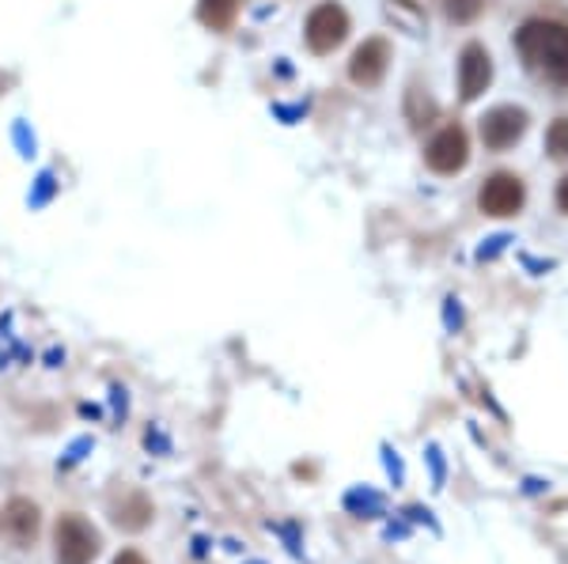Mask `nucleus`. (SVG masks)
Segmentation results:
<instances>
[{
  "label": "nucleus",
  "instance_id": "obj_1",
  "mask_svg": "<svg viewBox=\"0 0 568 564\" xmlns=\"http://www.w3.org/2000/svg\"><path fill=\"white\" fill-rule=\"evenodd\" d=\"M516 50L535 76L568 88V27L554 20H527L516 31Z\"/></svg>",
  "mask_w": 568,
  "mask_h": 564
},
{
  "label": "nucleus",
  "instance_id": "obj_2",
  "mask_svg": "<svg viewBox=\"0 0 568 564\" xmlns=\"http://www.w3.org/2000/svg\"><path fill=\"white\" fill-rule=\"evenodd\" d=\"M304 39L311 45V53H318V58L334 53L337 45L349 39V12H345L337 0H323V4H315L307 16V23H304Z\"/></svg>",
  "mask_w": 568,
  "mask_h": 564
},
{
  "label": "nucleus",
  "instance_id": "obj_3",
  "mask_svg": "<svg viewBox=\"0 0 568 564\" xmlns=\"http://www.w3.org/2000/svg\"><path fill=\"white\" fill-rule=\"evenodd\" d=\"M53 557L58 564H91L99 557V531L80 515H61L53 531Z\"/></svg>",
  "mask_w": 568,
  "mask_h": 564
},
{
  "label": "nucleus",
  "instance_id": "obj_4",
  "mask_svg": "<svg viewBox=\"0 0 568 564\" xmlns=\"http://www.w3.org/2000/svg\"><path fill=\"white\" fill-rule=\"evenodd\" d=\"M470 160V141H466L463 125H444L425 148V163L436 175H459Z\"/></svg>",
  "mask_w": 568,
  "mask_h": 564
},
{
  "label": "nucleus",
  "instance_id": "obj_5",
  "mask_svg": "<svg viewBox=\"0 0 568 564\" xmlns=\"http://www.w3.org/2000/svg\"><path fill=\"white\" fill-rule=\"evenodd\" d=\"M390 69V42L387 39H364L361 45L353 50V61H349V80L361 88H379L383 76Z\"/></svg>",
  "mask_w": 568,
  "mask_h": 564
},
{
  "label": "nucleus",
  "instance_id": "obj_6",
  "mask_svg": "<svg viewBox=\"0 0 568 564\" xmlns=\"http://www.w3.org/2000/svg\"><path fill=\"white\" fill-rule=\"evenodd\" d=\"M527 133V111L524 106H493L489 114L481 117V141L485 148L504 152Z\"/></svg>",
  "mask_w": 568,
  "mask_h": 564
},
{
  "label": "nucleus",
  "instance_id": "obj_7",
  "mask_svg": "<svg viewBox=\"0 0 568 564\" xmlns=\"http://www.w3.org/2000/svg\"><path fill=\"white\" fill-rule=\"evenodd\" d=\"M527 202V189H524V182H519L516 175H493V178H485V186H481V194H478V205H481V213L485 216H516L519 208H524Z\"/></svg>",
  "mask_w": 568,
  "mask_h": 564
},
{
  "label": "nucleus",
  "instance_id": "obj_8",
  "mask_svg": "<svg viewBox=\"0 0 568 564\" xmlns=\"http://www.w3.org/2000/svg\"><path fill=\"white\" fill-rule=\"evenodd\" d=\"M493 84V58L481 42H466L459 53V99L474 103Z\"/></svg>",
  "mask_w": 568,
  "mask_h": 564
},
{
  "label": "nucleus",
  "instance_id": "obj_9",
  "mask_svg": "<svg viewBox=\"0 0 568 564\" xmlns=\"http://www.w3.org/2000/svg\"><path fill=\"white\" fill-rule=\"evenodd\" d=\"M235 16H240V0H197V20L216 34L232 31Z\"/></svg>",
  "mask_w": 568,
  "mask_h": 564
},
{
  "label": "nucleus",
  "instance_id": "obj_10",
  "mask_svg": "<svg viewBox=\"0 0 568 564\" xmlns=\"http://www.w3.org/2000/svg\"><path fill=\"white\" fill-rule=\"evenodd\" d=\"M4 523L16 542H31L34 531H39V512H34V504H27V500H12L4 512Z\"/></svg>",
  "mask_w": 568,
  "mask_h": 564
},
{
  "label": "nucleus",
  "instance_id": "obj_11",
  "mask_svg": "<svg viewBox=\"0 0 568 564\" xmlns=\"http://www.w3.org/2000/svg\"><path fill=\"white\" fill-rule=\"evenodd\" d=\"M406 117L414 130H425V125H433V117H436V103L420 88H409L406 91Z\"/></svg>",
  "mask_w": 568,
  "mask_h": 564
},
{
  "label": "nucleus",
  "instance_id": "obj_12",
  "mask_svg": "<svg viewBox=\"0 0 568 564\" xmlns=\"http://www.w3.org/2000/svg\"><path fill=\"white\" fill-rule=\"evenodd\" d=\"M387 12H390L398 23H406V31H409V34H420V31H425V12H420L414 0H387Z\"/></svg>",
  "mask_w": 568,
  "mask_h": 564
},
{
  "label": "nucleus",
  "instance_id": "obj_13",
  "mask_svg": "<svg viewBox=\"0 0 568 564\" xmlns=\"http://www.w3.org/2000/svg\"><path fill=\"white\" fill-rule=\"evenodd\" d=\"M114 520L122 523L125 531H141V526L152 520V507H149V500H144V496H133L125 507H118V515H114Z\"/></svg>",
  "mask_w": 568,
  "mask_h": 564
},
{
  "label": "nucleus",
  "instance_id": "obj_14",
  "mask_svg": "<svg viewBox=\"0 0 568 564\" xmlns=\"http://www.w3.org/2000/svg\"><path fill=\"white\" fill-rule=\"evenodd\" d=\"M345 507L356 515H383V496L372 493V489H353V493L345 496Z\"/></svg>",
  "mask_w": 568,
  "mask_h": 564
},
{
  "label": "nucleus",
  "instance_id": "obj_15",
  "mask_svg": "<svg viewBox=\"0 0 568 564\" xmlns=\"http://www.w3.org/2000/svg\"><path fill=\"white\" fill-rule=\"evenodd\" d=\"M485 0H444V12L452 23H474L481 16Z\"/></svg>",
  "mask_w": 568,
  "mask_h": 564
},
{
  "label": "nucleus",
  "instance_id": "obj_16",
  "mask_svg": "<svg viewBox=\"0 0 568 564\" xmlns=\"http://www.w3.org/2000/svg\"><path fill=\"white\" fill-rule=\"evenodd\" d=\"M546 152L554 160H568V117H557L546 130Z\"/></svg>",
  "mask_w": 568,
  "mask_h": 564
},
{
  "label": "nucleus",
  "instance_id": "obj_17",
  "mask_svg": "<svg viewBox=\"0 0 568 564\" xmlns=\"http://www.w3.org/2000/svg\"><path fill=\"white\" fill-rule=\"evenodd\" d=\"M508 243H511V235H493V239H485L478 247V262H493L504 247H508Z\"/></svg>",
  "mask_w": 568,
  "mask_h": 564
},
{
  "label": "nucleus",
  "instance_id": "obj_18",
  "mask_svg": "<svg viewBox=\"0 0 568 564\" xmlns=\"http://www.w3.org/2000/svg\"><path fill=\"white\" fill-rule=\"evenodd\" d=\"M557 205H561V213H568V175L561 178V186H557Z\"/></svg>",
  "mask_w": 568,
  "mask_h": 564
},
{
  "label": "nucleus",
  "instance_id": "obj_19",
  "mask_svg": "<svg viewBox=\"0 0 568 564\" xmlns=\"http://www.w3.org/2000/svg\"><path fill=\"white\" fill-rule=\"evenodd\" d=\"M428 459H433V470H436V481H444V462H439V448H428Z\"/></svg>",
  "mask_w": 568,
  "mask_h": 564
},
{
  "label": "nucleus",
  "instance_id": "obj_20",
  "mask_svg": "<svg viewBox=\"0 0 568 564\" xmlns=\"http://www.w3.org/2000/svg\"><path fill=\"white\" fill-rule=\"evenodd\" d=\"M114 564H149V561H144L141 553H133V550H130V553H122V557H118Z\"/></svg>",
  "mask_w": 568,
  "mask_h": 564
}]
</instances>
